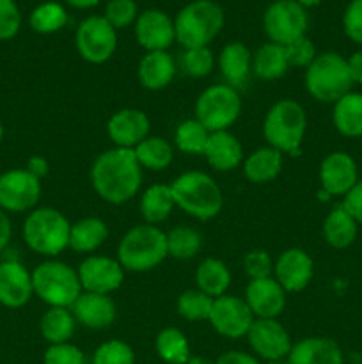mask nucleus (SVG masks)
<instances>
[{"label": "nucleus", "mask_w": 362, "mask_h": 364, "mask_svg": "<svg viewBox=\"0 0 362 364\" xmlns=\"http://www.w3.org/2000/svg\"><path fill=\"white\" fill-rule=\"evenodd\" d=\"M176 206L170 185H153L142 194L141 212L148 224L163 223Z\"/></svg>", "instance_id": "72a5a7b5"}, {"label": "nucleus", "mask_w": 362, "mask_h": 364, "mask_svg": "<svg viewBox=\"0 0 362 364\" xmlns=\"http://www.w3.org/2000/svg\"><path fill=\"white\" fill-rule=\"evenodd\" d=\"M219 68L222 71L224 78L227 80V84L233 85L236 89V85H241L248 78L252 70V53L243 43H229L222 48L219 55Z\"/></svg>", "instance_id": "bb28decb"}, {"label": "nucleus", "mask_w": 362, "mask_h": 364, "mask_svg": "<svg viewBox=\"0 0 362 364\" xmlns=\"http://www.w3.org/2000/svg\"><path fill=\"white\" fill-rule=\"evenodd\" d=\"M224 9L213 0H194L174 20L176 41L185 50L208 46L224 27Z\"/></svg>", "instance_id": "20e7f679"}, {"label": "nucleus", "mask_w": 362, "mask_h": 364, "mask_svg": "<svg viewBox=\"0 0 362 364\" xmlns=\"http://www.w3.org/2000/svg\"><path fill=\"white\" fill-rule=\"evenodd\" d=\"M307 130L304 107L295 100H280L268 110L263 123V134L270 148L297 156Z\"/></svg>", "instance_id": "39448f33"}, {"label": "nucleus", "mask_w": 362, "mask_h": 364, "mask_svg": "<svg viewBox=\"0 0 362 364\" xmlns=\"http://www.w3.org/2000/svg\"><path fill=\"white\" fill-rule=\"evenodd\" d=\"M92 364H135V354L124 341L110 340L96 348Z\"/></svg>", "instance_id": "a19ab883"}, {"label": "nucleus", "mask_w": 362, "mask_h": 364, "mask_svg": "<svg viewBox=\"0 0 362 364\" xmlns=\"http://www.w3.org/2000/svg\"><path fill=\"white\" fill-rule=\"evenodd\" d=\"M160 359L167 364H187L190 359V345L187 336L176 327L160 331L155 341Z\"/></svg>", "instance_id": "c9c22d12"}, {"label": "nucleus", "mask_w": 362, "mask_h": 364, "mask_svg": "<svg viewBox=\"0 0 362 364\" xmlns=\"http://www.w3.org/2000/svg\"><path fill=\"white\" fill-rule=\"evenodd\" d=\"M314 263L304 249H286L273 265L275 281L284 288V291H302L311 283Z\"/></svg>", "instance_id": "a211bd4d"}, {"label": "nucleus", "mask_w": 362, "mask_h": 364, "mask_svg": "<svg viewBox=\"0 0 362 364\" xmlns=\"http://www.w3.org/2000/svg\"><path fill=\"white\" fill-rule=\"evenodd\" d=\"M245 302L256 318H277L286 308V291L275 277L254 279L245 290Z\"/></svg>", "instance_id": "aec40b11"}, {"label": "nucleus", "mask_w": 362, "mask_h": 364, "mask_svg": "<svg viewBox=\"0 0 362 364\" xmlns=\"http://www.w3.org/2000/svg\"><path fill=\"white\" fill-rule=\"evenodd\" d=\"M11 237H13V226H11L9 213L0 208V251L9 245Z\"/></svg>", "instance_id": "603ef678"}, {"label": "nucleus", "mask_w": 362, "mask_h": 364, "mask_svg": "<svg viewBox=\"0 0 362 364\" xmlns=\"http://www.w3.org/2000/svg\"><path fill=\"white\" fill-rule=\"evenodd\" d=\"M252 70L263 80H275L286 75L290 63L286 59L283 45L266 43L252 57Z\"/></svg>", "instance_id": "2f4dec72"}, {"label": "nucleus", "mask_w": 362, "mask_h": 364, "mask_svg": "<svg viewBox=\"0 0 362 364\" xmlns=\"http://www.w3.org/2000/svg\"><path fill=\"white\" fill-rule=\"evenodd\" d=\"M358 181L355 160L344 151H334L323 159L319 166V185L323 199L330 196H346Z\"/></svg>", "instance_id": "dca6fc26"}, {"label": "nucleus", "mask_w": 362, "mask_h": 364, "mask_svg": "<svg viewBox=\"0 0 362 364\" xmlns=\"http://www.w3.org/2000/svg\"><path fill=\"white\" fill-rule=\"evenodd\" d=\"M91 183L96 194L110 205H123L133 199L142 183V167L133 149L103 151L91 167Z\"/></svg>", "instance_id": "f257e3e1"}, {"label": "nucleus", "mask_w": 362, "mask_h": 364, "mask_svg": "<svg viewBox=\"0 0 362 364\" xmlns=\"http://www.w3.org/2000/svg\"><path fill=\"white\" fill-rule=\"evenodd\" d=\"M243 269L245 274L251 277V281L265 279V277H272L270 274L273 272V263L270 259L268 252L261 251V249H254V251L245 255Z\"/></svg>", "instance_id": "de8ad7c7"}, {"label": "nucleus", "mask_w": 362, "mask_h": 364, "mask_svg": "<svg viewBox=\"0 0 362 364\" xmlns=\"http://www.w3.org/2000/svg\"><path fill=\"white\" fill-rule=\"evenodd\" d=\"M295 2H298L304 9H307V7H316L322 0H295Z\"/></svg>", "instance_id": "13d9d810"}, {"label": "nucleus", "mask_w": 362, "mask_h": 364, "mask_svg": "<svg viewBox=\"0 0 362 364\" xmlns=\"http://www.w3.org/2000/svg\"><path fill=\"white\" fill-rule=\"evenodd\" d=\"M348 210L351 217L357 220L358 226H362V180L355 183V187L344 196V201L341 203Z\"/></svg>", "instance_id": "8fccbe9b"}, {"label": "nucleus", "mask_w": 362, "mask_h": 364, "mask_svg": "<svg viewBox=\"0 0 362 364\" xmlns=\"http://www.w3.org/2000/svg\"><path fill=\"white\" fill-rule=\"evenodd\" d=\"M266 364H287V359H277V361H266Z\"/></svg>", "instance_id": "bf43d9fd"}, {"label": "nucleus", "mask_w": 362, "mask_h": 364, "mask_svg": "<svg viewBox=\"0 0 362 364\" xmlns=\"http://www.w3.org/2000/svg\"><path fill=\"white\" fill-rule=\"evenodd\" d=\"M343 28L348 39L362 45V0H351L343 14Z\"/></svg>", "instance_id": "09e8293b"}, {"label": "nucleus", "mask_w": 362, "mask_h": 364, "mask_svg": "<svg viewBox=\"0 0 362 364\" xmlns=\"http://www.w3.org/2000/svg\"><path fill=\"white\" fill-rule=\"evenodd\" d=\"M71 313L77 322H80L87 329L102 331L112 326L117 309L110 295L82 291L80 297L71 306Z\"/></svg>", "instance_id": "4be33fe9"}, {"label": "nucleus", "mask_w": 362, "mask_h": 364, "mask_svg": "<svg viewBox=\"0 0 362 364\" xmlns=\"http://www.w3.org/2000/svg\"><path fill=\"white\" fill-rule=\"evenodd\" d=\"M135 38L148 52H167L176 39L174 21L160 9H148L135 20Z\"/></svg>", "instance_id": "f3484780"}, {"label": "nucleus", "mask_w": 362, "mask_h": 364, "mask_svg": "<svg viewBox=\"0 0 362 364\" xmlns=\"http://www.w3.org/2000/svg\"><path fill=\"white\" fill-rule=\"evenodd\" d=\"M204 156L213 169L227 173L240 166L243 160V149H241L240 141L227 130L213 132L209 134Z\"/></svg>", "instance_id": "b1692460"}, {"label": "nucleus", "mask_w": 362, "mask_h": 364, "mask_svg": "<svg viewBox=\"0 0 362 364\" xmlns=\"http://www.w3.org/2000/svg\"><path fill=\"white\" fill-rule=\"evenodd\" d=\"M307 13L295 0H275L270 4L263 16V28L270 43L290 45L295 39L304 38L307 31Z\"/></svg>", "instance_id": "9d476101"}, {"label": "nucleus", "mask_w": 362, "mask_h": 364, "mask_svg": "<svg viewBox=\"0 0 362 364\" xmlns=\"http://www.w3.org/2000/svg\"><path fill=\"white\" fill-rule=\"evenodd\" d=\"M45 364H85V355L77 345L73 343H57L50 345L43 355Z\"/></svg>", "instance_id": "c03bdc74"}, {"label": "nucleus", "mask_w": 362, "mask_h": 364, "mask_svg": "<svg viewBox=\"0 0 362 364\" xmlns=\"http://www.w3.org/2000/svg\"><path fill=\"white\" fill-rule=\"evenodd\" d=\"M215 364H259V361L256 358H252L251 354H245V352H238V350H231L226 352V354L220 355L216 359Z\"/></svg>", "instance_id": "3c124183"}, {"label": "nucleus", "mask_w": 362, "mask_h": 364, "mask_svg": "<svg viewBox=\"0 0 362 364\" xmlns=\"http://www.w3.org/2000/svg\"><path fill=\"white\" fill-rule=\"evenodd\" d=\"M109 237V228L98 217H85L71 224L70 247L77 252H92L102 247Z\"/></svg>", "instance_id": "c756f323"}, {"label": "nucleus", "mask_w": 362, "mask_h": 364, "mask_svg": "<svg viewBox=\"0 0 362 364\" xmlns=\"http://www.w3.org/2000/svg\"><path fill=\"white\" fill-rule=\"evenodd\" d=\"M187 364H215V363H212L206 358H201V355H190V359H188Z\"/></svg>", "instance_id": "4d7b16f0"}, {"label": "nucleus", "mask_w": 362, "mask_h": 364, "mask_svg": "<svg viewBox=\"0 0 362 364\" xmlns=\"http://www.w3.org/2000/svg\"><path fill=\"white\" fill-rule=\"evenodd\" d=\"M167 256V233L155 224L146 223L131 228L117 245V262L130 272L156 269Z\"/></svg>", "instance_id": "f03ea898"}, {"label": "nucleus", "mask_w": 362, "mask_h": 364, "mask_svg": "<svg viewBox=\"0 0 362 364\" xmlns=\"http://www.w3.org/2000/svg\"><path fill=\"white\" fill-rule=\"evenodd\" d=\"M2 139H4V124L2 121H0V142H2Z\"/></svg>", "instance_id": "052dcab7"}, {"label": "nucleus", "mask_w": 362, "mask_h": 364, "mask_svg": "<svg viewBox=\"0 0 362 364\" xmlns=\"http://www.w3.org/2000/svg\"><path fill=\"white\" fill-rule=\"evenodd\" d=\"M287 364H344L339 345L330 338H305L291 347Z\"/></svg>", "instance_id": "5701e85b"}, {"label": "nucleus", "mask_w": 362, "mask_h": 364, "mask_svg": "<svg viewBox=\"0 0 362 364\" xmlns=\"http://www.w3.org/2000/svg\"><path fill=\"white\" fill-rule=\"evenodd\" d=\"M106 132L116 148L133 149L149 137V117L138 109H123L110 117Z\"/></svg>", "instance_id": "412c9836"}, {"label": "nucleus", "mask_w": 362, "mask_h": 364, "mask_svg": "<svg viewBox=\"0 0 362 364\" xmlns=\"http://www.w3.org/2000/svg\"><path fill=\"white\" fill-rule=\"evenodd\" d=\"M28 23L38 34H53L67 23V13L59 2H45L32 11Z\"/></svg>", "instance_id": "4c0bfd02"}, {"label": "nucleus", "mask_w": 362, "mask_h": 364, "mask_svg": "<svg viewBox=\"0 0 362 364\" xmlns=\"http://www.w3.org/2000/svg\"><path fill=\"white\" fill-rule=\"evenodd\" d=\"M70 6L77 7V9H89V7L98 6L99 0H66Z\"/></svg>", "instance_id": "6e6d98bb"}, {"label": "nucleus", "mask_w": 362, "mask_h": 364, "mask_svg": "<svg viewBox=\"0 0 362 364\" xmlns=\"http://www.w3.org/2000/svg\"><path fill=\"white\" fill-rule=\"evenodd\" d=\"M348 70H350L353 84H362V50L351 53L350 59H346Z\"/></svg>", "instance_id": "5fc2aeb1"}, {"label": "nucleus", "mask_w": 362, "mask_h": 364, "mask_svg": "<svg viewBox=\"0 0 362 364\" xmlns=\"http://www.w3.org/2000/svg\"><path fill=\"white\" fill-rule=\"evenodd\" d=\"M176 306L180 316L190 320V322H201V320L209 318V313H212L213 308V299L197 288V290L183 291L177 297Z\"/></svg>", "instance_id": "ea45409f"}, {"label": "nucleus", "mask_w": 362, "mask_h": 364, "mask_svg": "<svg viewBox=\"0 0 362 364\" xmlns=\"http://www.w3.org/2000/svg\"><path fill=\"white\" fill-rule=\"evenodd\" d=\"M21 27V14L14 0H0V41L13 39Z\"/></svg>", "instance_id": "49530a36"}, {"label": "nucleus", "mask_w": 362, "mask_h": 364, "mask_svg": "<svg viewBox=\"0 0 362 364\" xmlns=\"http://www.w3.org/2000/svg\"><path fill=\"white\" fill-rule=\"evenodd\" d=\"M202 238L188 226H176L167 233V252L176 259H190L201 251Z\"/></svg>", "instance_id": "e433bc0d"}, {"label": "nucleus", "mask_w": 362, "mask_h": 364, "mask_svg": "<svg viewBox=\"0 0 362 364\" xmlns=\"http://www.w3.org/2000/svg\"><path fill=\"white\" fill-rule=\"evenodd\" d=\"M358 233V224L348 213L343 205H337L330 210L323 220V237L327 244L334 249H346L355 242Z\"/></svg>", "instance_id": "a878e982"}, {"label": "nucleus", "mask_w": 362, "mask_h": 364, "mask_svg": "<svg viewBox=\"0 0 362 364\" xmlns=\"http://www.w3.org/2000/svg\"><path fill=\"white\" fill-rule=\"evenodd\" d=\"M135 159L149 171H163L172 162V146L162 137H146L137 148H133Z\"/></svg>", "instance_id": "f704fd0d"}, {"label": "nucleus", "mask_w": 362, "mask_h": 364, "mask_svg": "<svg viewBox=\"0 0 362 364\" xmlns=\"http://www.w3.org/2000/svg\"><path fill=\"white\" fill-rule=\"evenodd\" d=\"M351 85L346 59L336 52L319 53L305 68V89L322 103H336L351 91Z\"/></svg>", "instance_id": "423d86ee"}, {"label": "nucleus", "mask_w": 362, "mask_h": 364, "mask_svg": "<svg viewBox=\"0 0 362 364\" xmlns=\"http://www.w3.org/2000/svg\"><path fill=\"white\" fill-rule=\"evenodd\" d=\"M82 290L91 294L110 295L119 290L124 279V269L117 259L106 256H89L78 267Z\"/></svg>", "instance_id": "2eb2a0df"}, {"label": "nucleus", "mask_w": 362, "mask_h": 364, "mask_svg": "<svg viewBox=\"0 0 362 364\" xmlns=\"http://www.w3.org/2000/svg\"><path fill=\"white\" fill-rule=\"evenodd\" d=\"M283 169V153L275 148H259L245 159V178L252 183H268L275 180Z\"/></svg>", "instance_id": "c85d7f7f"}, {"label": "nucleus", "mask_w": 362, "mask_h": 364, "mask_svg": "<svg viewBox=\"0 0 362 364\" xmlns=\"http://www.w3.org/2000/svg\"><path fill=\"white\" fill-rule=\"evenodd\" d=\"M75 45L82 59L91 64H103L117 48L116 28L105 20V16H89L78 25Z\"/></svg>", "instance_id": "9b49d317"}, {"label": "nucleus", "mask_w": 362, "mask_h": 364, "mask_svg": "<svg viewBox=\"0 0 362 364\" xmlns=\"http://www.w3.org/2000/svg\"><path fill=\"white\" fill-rule=\"evenodd\" d=\"M332 121L344 137H362V92L350 91L334 103Z\"/></svg>", "instance_id": "cd10ccee"}, {"label": "nucleus", "mask_w": 362, "mask_h": 364, "mask_svg": "<svg viewBox=\"0 0 362 364\" xmlns=\"http://www.w3.org/2000/svg\"><path fill=\"white\" fill-rule=\"evenodd\" d=\"M252 350L265 361H277L290 355L291 338L275 318H256L247 333Z\"/></svg>", "instance_id": "4468645a"}, {"label": "nucleus", "mask_w": 362, "mask_h": 364, "mask_svg": "<svg viewBox=\"0 0 362 364\" xmlns=\"http://www.w3.org/2000/svg\"><path fill=\"white\" fill-rule=\"evenodd\" d=\"M213 64H215V59H213V53L208 46L190 48L183 55V68L190 77H206V75L212 73Z\"/></svg>", "instance_id": "37998d69"}, {"label": "nucleus", "mask_w": 362, "mask_h": 364, "mask_svg": "<svg viewBox=\"0 0 362 364\" xmlns=\"http://www.w3.org/2000/svg\"><path fill=\"white\" fill-rule=\"evenodd\" d=\"M71 224L59 210L34 208L23 223V240L38 255L53 258L70 247Z\"/></svg>", "instance_id": "0eeeda50"}, {"label": "nucleus", "mask_w": 362, "mask_h": 364, "mask_svg": "<svg viewBox=\"0 0 362 364\" xmlns=\"http://www.w3.org/2000/svg\"><path fill=\"white\" fill-rule=\"evenodd\" d=\"M32 295V272L16 259L0 263V304L9 309L23 308Z\"/></svg>", "instance_id": "6ab92c4d"}, {"label": "nucleus", "mask_w": 362, "mask_h": 364, "mask_svg": "<svg viewBox=\"0 0 362 364\" xmlns=\"http://www.w3.org/2000/svg\"><path fill=\"white\" fill-rule=\"evenodd\" d=\"M41 198V180L27 169L0 174V208L7 213L32 212Z\"/></svg>", "instance_id": "f8f14e48"}, {"label": "nucleus", "mask_w": 362, "mask_h": 364, "mask_svg": "<svg viewBox=\"0 0 362 364\" xmlns=\"http://www.w3.org/2000/svg\"><path fill=\"white\" fill-rule=\"evenodd\" d=\"M25 169H27L31 174H34L35 178H39V180H41V178H45L46 174H48V162H46L45 156H39V155L31 156Z\"/></svg>", "instance_id": "864d4df0"}, {"label": "nucleus", "mask_w": 362, "mask_h": 364, "mask_svg": "<svg viewBox=\"0 0 362 364\" xmlns=\"http://www.w3.org/2000/svg\"><path fill=\"white\" fill-rule=\"evenodd\" d=\"M32 287L50 308H71L84 291L77 270L57 259L39 263L32 270Z\"/></svg>", "instance_id": "6e6552de"}, {"label": "nucleus", "mask_w": 362, "mask_h": 364, "mask_svg": "<svg viewBox=\"0 0 362 364\" xmlns=\"http://www.w3.org/2000/svg\"><path fill=\"white\" fill-rule=\"evenodd\" d=\"M174 201L185 213L199 220H209L220 213L224 196L212 176L201 171H188L170 183Z\"/></svg>", "instance_id": "7ed1b4c3"}, {"label": "nucleus", "mask_w": 362, "mask_h": 364, "mask_svg": "<svg viewBox=\"0 0 362 364\" xmlns=\"http://www.w3.org/2000/svg\"><path fill=\"white\" fill-rule=\"evenodd\" d=\"M77 318L70 308H50L39 322V331L50 345L67 343L75 334Z\"/></svg>", "instance_id": "473e14b6"}, {"label": "nucleus", "mask_w": 362, "mask_h": 364, "mask_svg": "<svg viewBox=\"0 0 362 364\" xmlns=\"http://www.w3.org/2000/svg\"><path fill=\"white\" fill-rule=\"evenodd\" d=\"M208 139L209 132L195 117L183 121L174 134V142H176L177 149H181L183 153H190V155H204Z\"/></svg>", "instance_id": "58836bf2"}, {"label": "nucleus", "mask_w": 362, "mask_h": 364, "mask_svg": "<svg viewBox=\"0 0 362 364\" xmlns=\"http://www.w3.org/2000/svg\"><path fill=\"white\" fill-rule=\"evenodd\" d=\"M284 52H286V59L290 63V66L297 68H307L309 64L314 60V57L318 55L314 48V43L309 38H298L293 43L284 46Z\"/></svg>", "instance_id": "a18cd8bd"}, {"label": "nucleus", "mask_w": 362, "mask_h": 364, "mask_svg": "<svg viewBox=\"0 0 362 364\" xmlns=\"http://www.w3.org/2000/svg\"><path fill=\"white\" fill-rule=\"evenodd\" d=\"M176 64L167 52H148L138 63V80L149 91H160L172 82Z\"/></svg>", "instance_id": "393cba45"}, {"label": "nucleus", "mask_w": 362, "mask_h": 364, "mask_svg": "<svg viewBox=\"0 0 362 364\" xmlns=\"http://www.w3.org/2000/svg\"><path fill=\"white\" fill-rule=\"evenodd\" d=\"M208 320L220 336L238 340V338L247 336L256 316L252 315L245 299L222 295V297L213 299V308Z\"/></svg>", "instance_id": "ddd939ff"}, {"label": "nucleus", "mask_w": 362, "mask_h": 364, "mask_svg": "<svg viewBox=\"0 0 362 364\" xmlns=\"http://www.w3.org/2000/svg\"><path fill=\"white\" fill-rule=\"evenodd\" d=\"M241 100L229 84L209 85L195 103V119L209 132H224L240 117Z\"/></svg>", "instance_id": "1a4fd4ad"}, {"label": "nucleus", "mask_w": 362, "mask_h": 364, "mask_svg": "<svg viewBox=\"0 0 362 364\" xmlns=\"http://www.w3.org/2000/svg\"><path fill=\"white\" fill-rule=\"evenodd\" d=\"M135 0H109L105 6V20L114 28H123L137 20Z\"/></svg>", "instance_id": "79ce46f5"}, {"label": "nucleus", "mask_w": 362, "mask_h": 364, "mask_svg": "<svg viewBox=\"0 0 362 364\" xmlns=\"http://www.w3.org/2000/svg\"><path fill=\"white\" fill-rule=\"evenodd\" d=\"M195 281H197L199 290L204 291L212 299H216L226 295L231 284V272L224 262L208 258L195 270Z\"/></svg>", "instance_id": "7c9ffc66"}]
</instances>
